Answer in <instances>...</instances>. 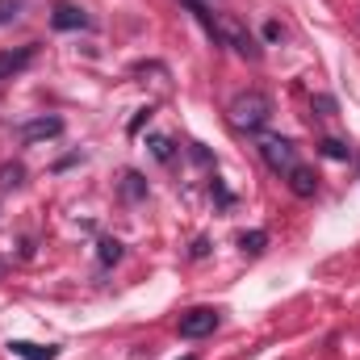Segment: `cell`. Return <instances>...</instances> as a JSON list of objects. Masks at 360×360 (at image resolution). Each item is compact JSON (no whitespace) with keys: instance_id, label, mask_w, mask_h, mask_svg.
Wrapping results in <instances>:
<instances>
[{"instance_id":"1","label":"cell","mask_w":360,"mask_h":360,"mask_svg":"<svg viewBox=\"0 0 360 360\" xmlns=\"http://www.w3.org/2000/svg\"><path fill=\"white\" fill-rule=\"evenodd\" d=\"M269 122H272V101L264 92H239V96L231 101V126H235V130L256 134V130H264Z\"/></svg>"},{"instance_id":"2","label":"cell","mask_w":360,"mask_h":360,"mask_svg":"<svg viewBox=\"0 0 360 360\" xmlns=\"http://www.w3.org/2000/svg\"><path fill=\"white\" fill-rule=\"evenodd\" d=\"M218 46H231L235 55H243V59H260V46H256V38H252V30L239 21V17H218Z\"/></svg>"},{"instance_id":"3","label":"cell","mask_w":360,"mask_h":360,"mask_svg":"<svg viewBox=\"0 0 360 360\" xmlns=\"http://www.w3.org/2000/svg\"><path fill=\"white\" fill-rule=\"evenodd\" d=\"M218 323H222V310H214V306H193V310L180 314L176 327H180L184 340H201V335H214Z\"/></svg>"},{"instance_id":"4","label":"cell","mask_w":360,"mask_h":360,"mask_svg":"<svg viewBox=\"0 0 360 360\" xmlns=\"http://www.w3.org/2000/svg\"><path fill=\"white\" fill-rule=\"evenodd\" d=\"M260 160L269 164V172L285 176V172L297 168V147L289 139H260Z\"/></svg>"},{"instance_id":"5","label":"cell","mask_w":360,"mask_h":360,"mask_svg":"<svg viewBox=\"0 0 360 360\" xmlns=\"http://www.w3.org/2000/svg\"><path fill=\"white\" fill-rule=\"evenodd\" d=\"M51 25H55L59 34H72V30H92V17L80 8V4H72V0H55Z\"/></svg>"},{"instance_id":"6","label":"cell","mask_w":360,"mask_h":360,"mask_svg":"<svg viewBox=\"0 0 360 360\" xmlns=\"http://www.w3.org/2000/svg\"><path fill=\"white\" fill-rule=\"evenodd\" d=\"M17 134H21V143H38V139H59V134H63V117H55V113L30 117V122H21V126H17Z\"/></svg>"},{"instance_id":"7","label":"cell","mask_w":360,"mask_h":360,"mask_svg":"<svg viewBox=\"0 0 360 360\" xmlns=\"http://www.w3.org/2000/svg\"><path fill=\"white\" fill-rule=\"evenodd\" d=\"M38 59V46L25 42V46H13V51H0V80H13L21 68H30Z\"/></svg>"},{"instance_id":"8","label":"cell","mask_w":360,"mask_h":360,"mask_svg":"<svg viewBox=\"0 0 360 360\" xmlns=\"http://www.w3.org/2000/svg\"><path fill=\"white\" fill-rule=\"evenodd\" d=\"M4 348H8L13 356H21V360H55L59 356L55 344H30V340H8Z\"/></svg>"},{"instance_id":"9","label":"cell","mask_w":360,"mask_h":360,"mask_svg":"<svg viewBox=\"0 0 360 360\" xmlns=\"http://www.w3.org/2000/svg\"><path fill=\"white\" fill-rule=\"evenodd\" d=\"M285 176H289V193H293V197H314V193H319V172H314V168H302V164H297V168L285 172Z\"/></svg>"},{"instance_id":"10","label":"cell","mask_w":360,"mask_h":360,"mask_svg":"<svg viewBox=\"0 0 360 360\" xmlns=\"http://www.w3.org/2000/svg\"><path fill=\"white\" fill-rule=\"evenodd\" d=\"M147 147H151V155H155L160 164H172V160H176V143H172L168 134H151Z\"/></svg>"},{"instance_id":"11","label":"cell","mask_w":360,"mask_h":360,"mask_svg":"<svg viewBox=\"0 0 360 360\" xmlns=\"http://www.w3.org/2000/svg\"><path fill=\"white\" fill-rule=\"evenodd\" d=\"M319 155H323V160H340V164H344V160H352V147H348L344 139H319Z\"/></svg>"},{"instance_id":"12","label":"cell","mask_w":360,"mask_h":360,"mask_svg":"<svg viewBox=\"0 0 360 360\" xmlns=\"http://www.w3.org/2000/svg\"><path fill=\"white\" fill-rule=\"evenodd\" d=\"M122 197H130V201H143V197H147L143 172H126V176H122Z\"/></svg>"},{"instance_id":"13","label":"cell","mask_w":360,"mask_h":360,"mask_svg":"<svg viewBox=\"0 0 360 360\" xmlns=\"http://www.w3.org/2000/svg\"><path fill=\"white\" fill-rule=\"evenodd\" d=\"M239 248L252 252V256H260V252L269 248V231H243V235H239Z\"/></svg>"},{"instance_id":"14","label":"cell","mask_w":360,"mask_h":360,"mask_svg":"<svg viewBox=\"0 0 360 360\" xmlns=\"http://www.w3.org/2000/svg\"><path fill=\"white\" fill-rule=\"evenodd\" d=\"M96 260H101V269L117 264V260H122V243H117V239H101V243H96Z\"/></svg>"},{"instance_id":"15","label":"cell","mask_w":360,"mask_h":360,"mask_svg":"<svg viewBox=\"0 0 360 360\" xmlns=\"http://www.w3.org/2000/svg\"><path fill=\"white\" fill-rule=\"evenodd\" d=\"M21 176H25V168H21V164H4V168H0V188H17Z\"/></svg>"},{"instance_id":"16","label":"cell","mask_w":360,"mask_h":360,"mask_svg":"<svg viewBox=\"0 0 360 360\" xmlns=\"http://www.w3.org/2000/svg\"><path fill=\"white\" fill-rule=\"evenodd\" d=\"M17 17H21V0H0V25H8Z\"/></svg>"},{"instance_id":"17","label":"cell","mask_w":360,"mask_h":360,"mask_svg":"<svg viewBox=\"0 0 360 360\" xmlns=\"http://www.w3.org/2000/svg\"><path fill=\"white\" fill-rule=\"evenodd\" d=\"M151 113H155V105H143V109L130 117V134H139V130H143V122H151Z\"/></svg>"},{"instance_id":"18","label":"cell","mask_w":360,"mask_h":360,"mask_svg":"<svg viewBox=\"0 0 360 360\" xmlns=\"http://www.w3.org/2000/svg\"><path fill=\"white\" fill-rule=\"evenodd\" d=\"M281 38H285L281 21H264V42H281Z\"/></svg>"},{"instance_id":"19","label":"cell","mask_w":360,"mask_h":360,"mask_svg":"<svg viewBox=\"0 0 360 360\" xmlns=\"http://www.w3.org/2000/svg\"><path fill=\"white\" fill-rule=\"evenodd\" d=\"M314 109L319 113H335V96H314Z\"/></svg>"},{"instance_id":"20","label":"cell","mask_w":360,"mask_h":360,"mask_svg":"<svg viewBox=\"0 0 360 360\" xmlns=\"http://www.w3.org/2000/svg\"><path fill=\"white\" fill-rule=\"evenodd\" d=\"M214 197H218V205H231V201H235V197H231V188H222L218 180H214Z\"/></svg>"},{"instance_id":"21","label":"cell","mask_w":360,"mask_h":360,"mask_svg":"<svg viewBox=\"0 0 360 360\" xmlns=\"http://www.w3.org/2000/svg\"><path fill=\"white\" fill-rule=\"evenodd\" d=\"M193 160H197V164H210V151H205L201 143H193Z\"/></svg>"},{"instance_id":"22","label":"cell","mask_w":360,"mask_h":360,"mask_svg":"<svg viewBox=\"0 0 360 360\" xmlns=\"http://www.w3.org/2000/svg\"><path fill=\"white\" fill-rule=\"evenodd\" d=\"M205 252H210V243H205V239H197V243H193V260H201Z\"/></svg>"},{"instance_id":"23","label":"cell","mask_w":360,"mask_h":360,"mask_svg":"<svg viewBox=\"0 0 360 360\" xmlns=\"http://www.w3.org/2000/svg\"><path fill=\"white\" fill-rule=\"evenodd\" d=\"M180 360H193V356H180Z\"/></svg>"}]
</instances>
